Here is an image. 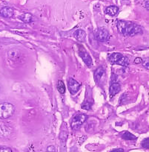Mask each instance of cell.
<instances>
[{
    "mask_svg": "<svg viewBox=\"0 0 149 152\" xmlns=\"http://www.w3.org/2000/svg\"><path fill=\"white\" fill-rule=\"evenodd\" d=\"M117 28L120 34L124 36L132 37L138 34L142 33V30L135 23L125 20H119L117 23Z\"/></svg>",
    "mask_w": 149,
    "mask_h": 152,
    "instance_id": "6da1fadb",
    "label": "cell"
},
{
    "mask_svg": "<svg viewBox=\"0 0 149 152\" xmlns=\"http://www.w3.org/2000/svg\"><path fill=\"white\" fill-rule=\"evenodd\" d=\"M15 112V107L14 105L8 102H4L0 104V119H6L13 116Z\"/></svg>",
    "mask_w": 149,
    "mask_h": 152,
    "instance_id": "7a4b0ae2",
    "label": "cell"
},
{
    "mask_svg": "<svg viewBox=\"0 0 149 152\" xmlns=\"http://www.w3.org/2000/svg\"><path fill=\"white\" fill-rule=\"evenodd\" d=\"M108 61L113 65L116 64L122 66H128L129 65V60L128 58L120 53H112L108 57Z\"/></svg>",
    "mask_w": 149,
    "mask_h": 152,
    "instance_id": "3957f363",
    "label": "cell"
},
{
    "mask_svg": "<svg viewBox=\"0 0 149 152\" xmlns=\"http://www.w3.org/2000/svg\"><path fill=\"white\" fill-rule=\"evenodd\" d=\"M78 52H79V55L82 58V61H84L85 64L88 66V67H91L93 66V61H92L91 57L90 56L88 52L86 51V49H85L84 46H82V45L78 44Z\"/></svg>",
    "mask_w": 149,
    "mask_h": 152,
    "instance_id": "277c9868",
    "label": "cell"
},
{
    "mask_svg": "<svg viewBox=\"0 0 149 152\" xmlns=\"http://www.w3.org/2000/svg\"><path fill=\"white\" fill-rule=\"evenodd\" d=\"M88 116L84 113H78L72 119L71 122V128L72 129H78L83 123L86 121Z\"/></svg>",
    "mask_w": 149,
    "mask_h": 152,
    "instance_id": "5b68a950",
    "label": "cell"
},
{
    "mask_svg": "<svg viewBox=\"0 0 149 152\" xmlns=\"http://www.w3.org/2000/svg\"><path fill=\"white\" fill-rule=\"evenodd\" d=\"M96 38L99 42H106L110 39V34L107 29L105 28H100L96 31Z\"/></svg>",
    "mask_w": 149,
    "mask_h": 152,
    "instance_id": "8992f818",
    "label": "cell"
},
{
    "mask_svg": "<svg viewBox=\"0 0 149 152\" xmlns=\"http://www.w3.org/2000/svg\"><path fill=\"white\" fill-rule=\"evenodd\" d=\"M68 84V89H69V91L71 92V94H76L80 90V84L77 82L76 80H74V78H69Z\"/></svg>",
    "mask_w": 149,
    "mask_h": 152,
    "instance_id": "52a82bcc",
    "label": "cell"
},
{
    "mask_svg": "<svg viewBox=\"0 0 149 152\" xmlns=\"http://www.w3.org/2000/svg\"><path fill=\"white\" fill-rule=\"evenodd\" d=\"M93 76H94V80L96 84H99L100 81L106 76V70L103 67H99L95 70Z\"/></svg>",
    "mask_w": 149,
    "mask_h": 152,
    "instance_id": "ba28073f",
    "label": "cell"
},
{
    "mask_svg": "<svg viewBox=\"0 0 149 152\" xmlns=\"http://www.w3.org/2000/svg\"><path fill=\"white\" fill-rule=\"evenodd\" d=\"M121 90V86L117 82H112L111 84L110 88H109V93H110L111 97L116 96L118 93H119Z\"/></svg>",
    "mask_w": 149,
    "mask_h": 152,
    "instance_id": "9c48e42d",
    "label": "cell"
},
{
    "mask_svg": "<svg viewBox=\"0 0 149 152\" xmlns=\"http://www.w3.org/2000/svg\"><path fill=\"white\" fill-rule=\"evenodd\" d=\"M14 14V9L10 7H4L0 10V15L5 18H11Z\"/></svg>",
    "mask_w": 149,
    "mask_h": 152,
    "instance_id": "30bf717a",
    "label": "cell"
},
{
    "mask_svg": "<svg viewBox=\"0 0 149 152\" xmlns=\"http://www.w3.org/2000/svg\"><path fill=\"white\" fill-rule=\"evenodd\" d=\"M74 37L80 42H85L86 40V33L82 29H78L74 33Z\"/></svg>",
    "mask_w": 149,
    "mask_h": 152,
    "instance_id": "8fae6325",
    "label": "cell"
},
{
    "mask_svg": "<svg viewBox=\"0 0 149 152\" xmlns=\"http://www.w3.org/2000/svg\"><path fill=\"white\" fill-rule=\"evenodd\" d=\"M106 13L111 17H115L119 13V8L117 6H115V5L108 6L106 9Z\"/></svg>",
    "mask_w": 149,
    "mask_h": 152,
    "instance_id": "7c38bea8",
    "label": "cell"
},
{
    "mask_svg": "<svg viewBox=\"0 0 149 152\" xmlns=\"http://www.w3.org/2000/svg\"><path fill=\"white\" fill-rule=\"evenodd\" d=\"M20 19L25 23H30L33 21V15L30 13H25L20 16Z\"/></svg>",
    "mask_w": 149,
    "mask_h": 152,
    "instance_id": "4fadbf2b",
    "label": "cell"
},
{
    "mask_svg": "<svg viewBox=\"0 0 149 152\" xmlns=\"http://www.w3.org/2000/svg\"><path fill=\"white\" fill-rule=\"evenodd\" d=\"M10 135L9 128L5 126V125H0V137L5 138Z\"/></svg>",
    "mask_w": 149,
    "mask_h": 152,
    "instance_id": "5bb4252c",
    "label": "cell"
},
{
    "mask_svg": "<svg viewBox=\"0 0 149 152\" xmlns=\"http://www.w3.org/2000/svg\"><path fill=\"white\" fill-rule=\"evenodd\" d=\"M121 137L125 140H134L137 139V137L128 131H124L121 134Z\"/></svg>",
    "mask_w": 149,
    "mask_h": 152,
    "instance_id": "9a60e30c",
    "label": "cell"
},
{
    "mask_svg": "<svg viewBox=\"0 0 149 152\" xmlns=\"http://www.w3.org/2000/svg\"><path fill=\"white\" fill-rule=\"evenodd\" d=\"M57 90L61 94H64L65 92V84L61 80H59L57 82Z\"/></svg>",
    "mask_w": 149,
    "mask_h": 152,
    "instance_id": "2e32d148",
    "label": "cell"
},
{
    "mask_svg": "<svg viewBox=\"0 0 149 152\" xmlns=\"http://www.w3.org/2000/svg\"><path fill=\"white\" fill-rule=\"evenodd\" d=\"M90 107H91V104L89 103L88 102H85L84 103L82 104V108L84 110H90Z\"/></svg>",
    "mask_w": 149,
    "mask_h": 152,
    "instance_id": "e0dca14e",
    "label": "cell"
},
{
    "mask_svg": "<svg viewBox=\"0 0 149 152\" xmlns=\"http://www.w3.org/2000/svg\"><path fill=\"white\" fill-rule=\"evenodd\" d=\"M142 147L144 148H149V142H148V138H146L145 140H144L142 142Z\"/></svg>",
    "mask_w": 149,
    "mask_h": 152,
    "instance_id": "ac0fdd59",
    "label": "cell"
},
{
    "mask_svg": "<svg viewBox=\"0 0 149 152\" xmlns=\"http://www.w3.org/2000/svg\"><path fill=\"white\" fill-rule=\"evenodd\" d=\"M0 152H12V150L9 147L0 146Z\"/></svg>",
    "mask_w": 149,
    "mask_h": 152,
    "instance_id": "d6986e66",
    "label": "cell"
},
{
    "mask_svg": "<svg viewBox=\"0 0 149 152\" xmlns=\"http://www.w3.org/2000/svg\"><path fill=\"white\" fill-rule=\"evenodd\" d=\"M56 148L53 145H50L47 148V150L45 152H56Z\"/></svg>",
    "mask_w": 149,
    "mask_h": 152,
    "instance_id": "ffe728a7",
    "label": "cell"
},
{
    "mask_svg": "<svg viewBox=\"0 0 149 152\" xmlns=\"http://www.w3.org/2000/svg\"><path fill=\"white\" fill-rule=\"evenodd\" d=\"M142 63V59L141 58H137L134 60V64H140Z\"/></svg>",
    "mask_w": 149,
    "mask_h": 152,
    "instance_id": "44dd1931",
    "label": "cell"
},
{
    "mask_svg": "<svg viewBox=\"0 0 149 152\" xmlns=\"http://www.w3.org/2000/svg\"><path fill=\"white\" fill-rule=\"evenodd\" d=\"M111 152H124L123 148H116L112 150Z\"/></svg>",
    "mask_w": 149,
    "mask_h": 152,
    "instance_id": "7402d4cb",
    "label": "cell"
},
{
    "mask_svg": "<svg viewBox=\"0 0 149 152\" xmlns=\"http://www.w3.org/2000/svg\"><path fill=\"white\" fill-rule=\"evenodd\" d=\"M143 66L145 67L146 69L148 70V61L147 60V61H146V64L145 63H143Z\"/></svg>",
    "mask_w": 149,
    "mask_h": 152,
    "instance_id": "603a6c76",
    "label": "cell"
},
{
    "mask_svg": "<svg viewBox=\"0 0 149 152\" xmlns=\"http://www.w3.org/2000/svg\"><path fill=\"white\" fill-rule=\"evenodd\" d=\"M145 7H146V10H147V11H148V10H149V8H148V1H146L145 5Z\"/></svg>",
    "mask_w": 149,
    "mask_h": 152,
    "instance_id": "cb8c5ba5",
    "label": "cell"
}]
</instances>
